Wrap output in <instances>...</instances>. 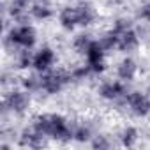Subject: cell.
Segmentation results:
<instances>
[{"label":"cell","mask_w":150,"mask_h":150,"mask_svg":"<svg viewBox=\"0 0 150 150\" xmlns=\"http://www.w3.org/2000/svg\"><path fill=\"white\" fill-rule=\"evenodd\" d=\"M35 127L42 134H48L60 141H69L74 136V132H71V129L65 125V118L60 115H41L35 120Z\"/></svg>","instance_id":"obj_1"},{"label":"cell","mask_w":150,"mask_h":150,"mask_svg":"<svg viewBox=\"0 0 150 150\" xmlns=\"http://www.w3.org/2000/svg\"><path fill=\"white\" fill-rule=\"evenodd\" d=\"M69 80H71V76H69L67 72H64V71H53V72H48V74H44V76L41 78V88H44L50 94H55Z\"/></svg>","instance_id":"obj_2"},{"label":"cell","mask_w":150,"mask_h":150,"mask_svg":"<svg viewBox=\"0 0 150 150\" xmlns=\"http://www.w3.org/2000/svg\"><path fill=\"white\" fill-rule=\"evenodd\" d=\"M9 39L18 44V46H23V48H30L34 46L35 42V30L28 25H23L20 28H13L11 34H9Z\"/></svg>","instance_id":"obj_3"},{"label":"cell","mask_w":150,"mask_h":150,"mask_svg":"<svg viewBox=\"0 0 150 150\" xmlns=\"http://www.w3.org/2000/svg\"><path fill=\"white\" fill-rule=\"evenodd\" d=\"M103 57H104V48L101 42L92 41L88 51H87V58H88V69L94 72H101L104 71V64H103Z\"/></svg>","instance_id":"obj_4"},{"label":"cell","mask_w":150,"mask_h":150,"mask_svg":"<svg viewBox=\"0 0 150 150\" xmlns=\"http://www.w3.org/2000/svg\"><path fill=\"white\" fill-rule=\"evenodd\" d=\"M127 103H129L131 110H132L136 115H139V117H145V115L150 111V99H148L146 96L139 94V92H132V94H129Z\"/></svg>","instance_id":"obj_5"},{"label":"cell","mask_w":150,"mask_h":150,"mask_svg":"<svg viewBox=\"0 0 150 150\" xmlns=\"http://www.w3.org/2000/svg\"><path fill=\"white\" fill-rule=\"evenodd\" d=\"M6 104H7L9 110H13L16 113H23L30 104V96L25 94V92H13L6 99Z\"/></svg>","instance_id":"obj_6"},{"label":"cell","mask_w":150,"mask_h":150,"mask_svg":"<svg viewBox=\"0 0 150 150\" xmlns=\"http://www.w3.org/2000/svg\"><path fill=\"white\" fill-rule=\"evenodd\" d=\"M113 32H115L117 37H118V44H117L118 50H122V51H131V50H134V48L138 46V37H136V34H134L131 28H125V30H122V32H117V30H113Z\"/></svg>","instance_id":"obj_7"},{"label":"cell","mask_w":150,"mask_h":150,"mask_svg":"<svg viewBox=\"0 0 150 150\" xmlns=\"http://www.w3.org/2000/svg\"><path fill=\"white\" fill-rule=\"evenodd\" d=\"M20 145H21V146H30V148H39V146H42V132H41L37 127L23 131V134H21V138H20Z\"/></svg>","instance_id":"obj_8"},{"label":"cell","mask_w":150,"mask_h":150,"mask_svg":"<svg viewBox=\"0 0 150 150\" xmlns=\"http://www.w3.org/2000/svg\"><path fill=\"white\" fill-rule=\"evenodd\" d=\"M60 23L64 28L72 30L76 25H80V14H78V7H65L60 13Z\"/></svg>","instance_id":"obj_9"},{"label":"cell","mask_w":150,"mask_h":150,"mask_svg":"<svg viewBox=\"0 0 150 150\" xmlns=\"http://www.w3.org/2000/svg\"><path fill=\"white\" fill-rule=\"evenodd\" d=\"M53 60H55L53 51H51L50 48H42V50L34 57L32 64H34V67H35V69H39V71H46V69L53 64Z\"/></svg>","instance_id":"obj_10"},{"label":"cell","mask_w":150,"mask_h":150,"mask_svg":"<svg viewBox=\"0 0 150 150\" xmlns=\"http://www.w3.org/2000/svg\"><path fill=\"white\" fill-rule=\"evenodd\" d=\"M124 92H125V88H124V85L118 83V81H115V83H106V85L101 87V96H103L104 99H117V97H120Z\"/></svg>","instance_id":"obj_11"},{"label":"cell","mask_w":150,"mask_h":150,"mask_svg":"<svg viewBox=\"0 0 150 150\" xmlns=\"http://www.w3.org/2000/svg\"><path fill=\"white\" fill-rule=\"evenodd\" d=\"M134 74H136V64H134V60L125 58V60L118 65V76H120L122 80L129 81V80L134 78Z\"/></svg>","instance_id":"obj_12"},{"label":"cell","mask_w":150,"mask_h":150,"mask_svg":"<svg viewBox=\"0 0 150 150\" xmlns=\"http://www.w3.org/2000/svg\"><path fill=\"white\" fill-rule=\"evenodd\" d=\"M78 14H80V25H90L92 23V20H94V13H92V9L88 7V6H85V4H81L80 7H78Z\"/></svg>","instance_id":"obj_13"},{"label":"cell","mask_w":150,"mask_h":150,"mask_svg":"<svg viewBox=\"0 0 150 150\" xmlns=\"http://www.w3.org/2000/svg\"><path fill=\"white\" fill-rule=\"evenodd\" d=\"M32 16L34 18H37V20H46V18H50L51 16V11H50V7L46 6V4H35L34 7H32Z\"/></svg>","instance_id":"obj_14"},{"label":"cell","mask_w":150,"mask_h":150,"mask_svg":"<svg viewBox=\"0 0 150 150\" xmlns=\"http://www.w3.org/2000/svg\"><path fill=\"white\" fill-rule=\"evenodd\" d=\"M90 44H92V41L87 35H80L76 41H74V48H76L78 53H87L88 48H90Z\"/></svg>","instance_id":"obj_15"},{"label":"cell","mask_w":150,"mask_h":150,"mask_svg":"<svg viewBox=\"0 0 150 150\" xmlns=\"http://www.w3.org/2000/svg\"><path fill=\"white\" fill-rule=\"evenodd\" d=\"M136 136H138V131L134 127H129L124 131V136H122V143L124 146H132L134 141H136Z\"/></svg>","instance_id":"obj_16"},{"label":"cell","mask_w":150,"mask_h":150,"mask_svg":"<svg viewBox=\"0 0 150 150\" xmlns=\"http://www.w3.org/2000/svg\"><path fill=\"white\" fill-rule=\"evenodd\" d=\"M74 138H76L78 141H85V139L90 138V131H88L87 127H80L76 132H74Z\"/></svg>","instance_id":"obj_17"},{"label":"cell","mask_w":150,"mask_h":150,"mask_svg":"<svg viewBox=\"0 0 150 150\" xmlns=\"http://www.w3.org/2000/svg\"><path fill=\"white\" fill-rule=\"evenodd\" d=\"M94 146H96V148H108V141H104L103 138H97V139L94 141Z\"/></svg>","instance_id":"obj_18"},{"label":"cell","mask_w":150,"mask_h":150,"mask_svg":"<svg viewBox=\"0 0 150 150\" xmlns=\"http://www.w3.org/2000/svg\"><path fill=\"white\" fill-rule=\"evenodd\" d=\"M28 65H30V57L25 53V55L20 58V67H28Z\"/></svg>","instance_id":"obj_19"},{"label":"cell","mask_w":150,"mask_h":150,"mask_svg":"<svg viewBox=\"0 0 150 150\" xmlns=\"http://www.w3.org/2000/svg\"><path fill=\"white\" fill-rule=\"evenodd\" d=\"M141 16H143L145 20H148V21H150V6H145V7L141 9Z\"/></svg>","instance_id":"obj_20"},{"label":"cell","mask_w":150,"mask_h":150,"mask_svg":"<svg viewBox=\"0 0 150 150\" xmlns=\"http://www.w3.org/2000/svg\"><path fill=\"white\" fill-rule=\"evenodd\" d=\"M27 2L28 0H14V4H18V6H27Z\"/></svg>","instance_id":"obj_21"},{"label":"cell","mask_w":150,"mask_h":150,"mask_svg":"<svg viewBox=\"0 0 150 150\" xmlns=\"http://www.w3.org/2000/svg\"><path fill=\"white\" fill-rule=\"evenodd\" d=\"M39 2H41V0H39ZM42 2H44V0H42Z\"/></svg>","instance_id":"obj_22"}]
</instances>
